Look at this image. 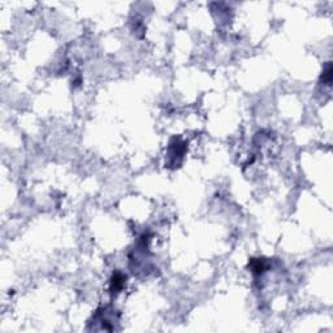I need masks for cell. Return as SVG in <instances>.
Wrapping results in <instances>:
<instances>
[{"mask_svg": "<svg viewBox=\"0 0 333 333\" xmlns=\"http://www.w3.org/2000/svg\"><path fill=\"white\" fill-rule=\"evenodd\" d=\"M331 72H332V68H331V65H328V66H327V70H325L324 74H323L324 78H325L324 81H325V83H327V85L331 83V77H332V73H331Z\"/></svg>", "mask_w": 333, "mask_h": 333, "instance_id": "1", "label": "cell"}]
</instances>
